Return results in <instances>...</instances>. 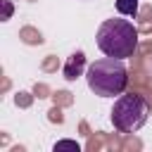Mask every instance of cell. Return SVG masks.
<instances>
[{
	"instance_id": "cell-7",
	"label": "cell",
	"mask_w": 152,
	"mask_h": 152,
	"mask_svg": "<svg viewBox=\"0 0 152 152\" xmlns=\"http://www.w3.org/2000/svg\"><path fill=\"white\" fill-rule=\"evenodd\" d=\"M2 7H5V12H2V21H7V19L12 17V2H10V0H2Z\"/></svg>"
},
{
	"instance_id": "cell-1",
	"label": "cell",
	"mask_w": 152,
	"mask_h": 152,
	"mask_svg": "<svg viewBox=\"0 0 152 152\" xmlns=\"http://www.w3.org/2000/svg\"><path fill=\"white\" fill-rule=\"evenodd\" d=\"M88 88L100 97H119L128 86V69L119 57H102L95 59L86 71Z\"/></svg>"
},
{
	"instance_id": "cell-3",
	"label": "cell",
	"mask_w": 152,
	"mask_h": 152,
	"mask_svg": "<svg viewBox=\"0 0 152 152\" xmlns=\"http://www.w3.org/2000/svg\"><path fill=\"white\" fill-rule=\"evenodd\" d=\"M147 116H150V102L135 93H121L114 100V107L109 112V119L119 133L140 131L147 124Z\"/></svg>"
},
{
	"instance_id": "cell-5",
	"label": "cell",
	"mask_w": 152,
	"mask_h": 152,
	"mask_svg": "<svg viewBox=\"0 0 152 152\" xmlns=\"http://www.w3.org/2000/svg\"><path fill=\"white\" fill-rule=\"evenodd\" d=\"M116 12L124 17H135L138 14V0H116Z\"/></svg>"
},
{
	"instance_id": "cell-2",
	"label": "cell",
	"mask_w": 152,
	"mask_h": 152,
	"mask_svg": "<svg viewBox=\"0 0 152 152\" xmlns=\"http://www.w3.org/2000/svg\"><path fill=\"white\" fill-rule=\"evenodd\" d=\"M95 43L107 57H133L138 48V28L128 19H104L95 33Z\"/></svg>"
},
{
	"instance_id": "cell-4",
	"label": "cell",
	"mask_w": 152,
	"mask_h": 152,
	"mask_svg": "<svg viewBox=\"0 0 152 152\" xmlns=\"http://www.w3.org/2000/svg\"><path fill=\"white\" fill-rule=\"evenodd\" d=\"M83 66H86V55L78 50V52H74V55L66 59V64H64L62 74H64V78H66V81H76V78L83 74Z\"/></svg>"
},
{
	"instance_id": "cell-6",
	"label": "cell",
	"mask_w": 152,
	"mask_h": 152,
	"mask_svg": "<svg viewBox=\"0 0 152 152\" xmlns=\"http://www.w3.org/2000/svg\"><path fill=\"white\" fill-rule=\"evenodd\" d=\"M62 150H74V152H81V145L76 140H59L55 142V152H62Z\"/></svg>"
}]
</instances>
